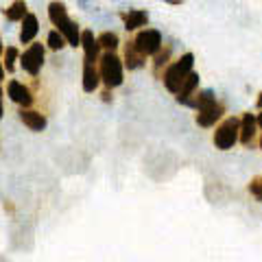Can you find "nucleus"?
<instances>
[{
  "label": "nucleus",
  "mask_w": 262,
  "mask_h": 262,
  "mask_svg": "<svg viewBox=\"0 0 262 262\" xmlns=\"http://www.w3.org/2000/svg\"><path fill=\"white\" fill-rule=\"evenodd\" d=\"M196 125L203 127V129H210V127H214L216 122L223 118V114H225V107L216 101V94H214V90H199L196 92Z\"/></svg>",
  "instance_id": "1"
},
{
  "label": "nucleus",
  "mask_w": 262,
  "mask_h": 262,
  "mask_svg": "<svg viewBox=\"0 0 262 262\" xmlns=\"http://www.w3.org/2000/svg\"><path fill=\"white\" fill-rule=\"evenodd\" d=\"M96 68L105 90H116L125 83V66H122V59L116 53H101Z\"/></svg>",
  "instance_id": "2"
},
{
  "label": "nucleus",
  "mask_w": 262,
  "mask_h": 262,
  "mask_svg": "<svg viewBox=\"0 0 262 262\" xmlns=\"http://www.w3.org/2000/svg\"><path fill=\"white\" fill-rule=\"evenodd\" d=\"M192 70H194V55L192 53H184L179 59L170 61L166 68H164V72H162L164 88H166L170 94H177L179 88H182V83H184V79L190 75Z\"/></svg>",
  "instance_id": "3"
},
{
  "label": "nucleus",
  "mask_w": 262,
  "mask_h": 262,
  "mask_svg": "<svg viewBox=\"0 0 262 262\" xmlns=\"http://www.w3.org/2000/svg\"><path fill=\"white\" fill-rule=\"evenodd\" d=\"M20 61V68L27 72L29 77H39V72H42L44 63H46V46L39 44V42H33L24 48V53H20L18 57Z\"/></svg>",
  "instance_id": "4"
},
{
  "label": "nucleus",
  "mask_w": 262,
  "mask_h": 262,
  "mask_svg": "<svg viewBox=\"0 0 262 262\" xmlns=\"http://www.w3.org/2000/svg\"><path fill=\"white\" fill-rule=\"evenodd\" d=\"M212 142H214V146L219 151L234 149L236 142H238V118H236V116H227L225 120H221L216 125V129H214Z\"/></svg>",
  "instance_id": "5"
},
{
  "label": "nucleus",
  "mask_w": 262,
  "mask_h": 262,
  "mask_svg": "<svg viewBox=\"0 0 262 262\" xmlns=\"http://www.w3.org/2000/svg\"><path fill=\"white\" fill-rule=\"evenodd\" d=\"M131 42H134L138 53L149 59V57H153L164 46V37H162V33L158 29H140L138 35L131 39Z\"/></svg>",
  "instance_id": "6"
},
{
  "label": "nucleus",
  "mask_w": 262,
  "mask_h": 262,
  "mask_svg": "<svg viewBox=\"0 0 262 262\" xmlns=\"http://www.w3.org/2000/svg\"><path fill=\"white\" fill-rule=\"evenodd\" d=\"M199 75L192 70L190 75H188L186 79H184V83H182V88H179V92L175 94V101L179 103V105H184V107H190V110H194L196 107V92H199Z\"/></svg>",
  "instance_id": "7"
},
{
  "label": "nucleus",
  "mask_w": 262,
  "mask_h": 262,
  "mask_svg": "<svg viewBox=\"0 0 262 262\" xmlns=\"http://www.w3.org/2000/svg\"><path fill=\"white\" fill-rule=\"evenodd\" d=\"M260 134V118L256 114H243L238 118V142L245 146H251L253 140L258 138Z\"/></svg>",
  "instance_id": "8"
},
{
  "label": "nucleus",
  "mask_w": 262,
  "mask_h": 262,
  "mask_svg": "<svg viewBox=\"0 0 262 262\" xmlns=\"http://www.w3.org/2000/svg\"><path fill=\"white\" fill-rule=\"evenodd\" d=\"M7 96H9L11 103L20 105L22 110L24 107H31L33 101H35V96H33V92H31V88H27L18 79H11L9 81V85H7Z\"/></svg>",
  "instance_id": "9"
},
{
  "label": "nucleus",
  "mask_w": 262,
  "mask_h": 262,
  "mask_svg": "<svg viewBox=\"0 0 262 262\" xmlns=\"http://www.w3.org/2000/svg\"><path fill=\"white\" fill-rule=\"evenodd\" d=\"M79 46H81V51H83V61L85 63H96L98 61V57H101V46H98V42H96V35L90 29H85V31H81V42H79Z\"/></svg>",
  "instance_id": "10"
},
{
  "label": "nucleus",
  "mask_w": 262,
  "mask_h": 262,
  "mask_svg": "<svg viewBox=\"0 0 262 262\" xmlns=\"http://www.w3.org/2000/svg\"><path fill=\"white\" fill-rule=\"evenodd\" d=\"M37 33H39V20H37L35 13L29 11L20 20V35H18L20 44H24V46L33 44V42H35V37H37Z\"/></svg>",
  "instance_id": "11"
},
{
  "label": "nucleus",
  "mask_w": 262,
  "mask_h": 262,
  "mask_svg": "<svg viewBox=\"0 0 262 262\" xmlns=\"http://www.w3.org/2000/svg\"><path fill=\"white\" fill-rule=\"evenodd\" d=\"M55 31H59V35L66 39V46L79 48V42H81V29H79V24L72 20V18H66L63 22H59V24L55 27Z\"/></svg>",
  "instance_id": "12"
},
{
  "label": "nucleus",
  "mask_w": 262,
  "mask_h": 262,
  "mask_svg": "<svg viewBox=\"0 0 262 262\" xmlns=\"http://www.w3.org/2000/svg\"><path fill=\"white\" fill-rule=\"evenodd\" d=\"M20 122L27 129L31 131H35V134H39V131H44L46 125H48V120L42 112H37V110H31V107H24L20 110Z\"/></svg>",
  "instance_id": "13"
},
{
  "label": "nucleus",
  "mask_w": 262,
  "mask_h": 262,
  "mask_svg": "<svg viewBox=\"0 0 262 262\" xmlns=\"http://www.w3.org/2000/svg\"><path fill=\"white\" fill-rule=\"evenodd\" d=\"M122 22H125V29L131 33V31H140L149 24V11L146 9H129L127 13L120 15Z\"/></svg>",
  "instance_id": "14"
},
{
  "label": "nucleus",
  "mask_w": 262,
  "mask_h": 262,
  "mask_svg": "<svg viewBox=\"0 0 262 262\" xmlns=\"http://www.w3.org/2000/svg\"><path fill=\"white\" fill-rule=\"evenodd\" d=\"M81 85H83V92L94 94L98 88H101V77H98V68L96 63H85L83 61V77H81Z\"/></svg>",
  "instance_id": "15"
},
{
  "label": "nucleus",
  "mask_w": 262,
  "mask_h": 262,
  "mask_svg": "<svg viewBox=\"0 0 262 262\" xmlns=\"http://www.w3.org/2000/svg\"><path fill=\"white\" fill-rule=\"evenodd\" d=\"M122 66H125L127 70H140V68H144L146 66V57L144 55H140L136 51V46H134V42H129L125 44V55H122Z\"/></svg>",
  "instance_id": "16"
},
{
  "label": "nucleus",
  "mask_w": 262,
  "mask_h": 262,
  "mask_svg": "<svg viewBox=\"0 0 262 262\" xmlns=\"http://www.w3.org/2000/svg\"><path fill=\"white\" fill-rule=\"evenodd\" d=\"M96 42H98V46H101V51L116 53L118 46H120V37L114 31H103V33H98L96 35Z\"/></svg>",
  "instance_id": "17"
},
{
  "label": "nucleus",
  "mask_w": 262,
  "mask_h": 262,
  "mask_svg": "<svg viewBox=\"0 0 262 262\" xmlns=\"http://www.w3.org/2000/svg\"><path fill=\"white\" fill-rule=\"evenodd\" d=\"M48 20H51L53 27H57L59 22H63L66 18H70L68 15V7H66L61 0H53V3H48Z\"/></svg>",
  "instance_id": "18"
},
{
  "label": "nucleus",
  "mask_w": 262,
  "mask_h": 262,
  "mask_svg": "<svg viewBox=\"0 0 262 262\" xmlns=\"http://www.w3.org/2000/svg\"><path fill=\"white\" fill-rule=\"evenodd\" d=\"M27 13H29L27 3H24V0H13V3L5 9V18L9 20V22H20Z\"/></svg>",
  "instance_id": "19"
},
{
  "label": "nucleus",
  "mask_w": 262,
  "mask_h": 262,
  "mask_svg": "<svg viewBox=\"0 0 262 262\" xmlns=\"http://www.w3.org/2000/svg\"><path fill=\"white\" fill-rule=\"evenodd\" d=\"M18 57H20V51L15 46H7L5 51H3V68L7 75H11V72L15 70V66H18Z\"/></svg>",
  "instance_id": "20"
},
{
  "label": "nucleus",
  "mask_w": 262,
  "mask_h": 262,
  "mask_svg": "<svg viewBox=\"0 0 262 262\" xmlns=\"http://www.w3.org/2000/svg\"><path fill=\"white\" fill-rule=\"evenodd\" d=\"M170 57H173V46H162L160 51L153 55V66H155V72H158V75L170 63Z\"/></svg>",
  "instance_id": "21"
},
{
  "label": "nucleus",
  "mask_w": 262,
  "mask_h": 262,
  "mask_svg": "<svg viewBox=\"0 0 262 262\" xmlns=\"http://www.w3.org/2000/svg\"><path fill=\"white\" fill-rule=\"evenodd\" d=\"M48 51H53V53H59V51H63L66 48V39L59 35V31H51L46 35V44H44Z\"/></svg>",
  "instance_id": "22"
},
{
  "label": "nucleus",
  "mask_w": 262,
  "mask_h": 262,
  "mask_svg": "<svg viewBox=\"0 0 262 262\" xmlns=\"http://www.w3.org/2000/svg\"><path fill=\"white\" fill-rule=\"evenodd\" d=\"M249 192L256 196V201H260L262 199V179H260V175H256L249 182Z\"/></svg>",
  "instance_id": "23"
},
{
  "label": "nucleus",
  "mask_w": 262,
  "mask_h": 262,
  "mask_svg": "<svg viewBox=\"0 0 262 262\" xmlns=\"http://www.w3.org/2000/svg\"><path fill=\"white\" fill-rule=\"evenodd\" d=\"M162 3H166V5H173V7H179L184 3V0H162Z\"/></svg>",
  "instance_id": "24"
},
{
  "label": "nucleus",
  "mask_w": 262,
  "mask_h": 262,
  "mask_svg": "<svg viewBox=\"0 0 262 262\" xmlns=\"http://www.w3.org/2000/svg\"><path fill=\"white\" fill-rule=\"evenodd\" d=\"M7 77V72H5V68H3V61H0V81H3Z\"/></svg>",
  "instance_id": "25"
},
{
  "label": "nucleus",
  "mask_w": 262,
  "mask_h": 262,
  "mask_svg": "<svg viewBox=\"0 0 262 262\" xmlns=\"http://www.w3.org/2000/svg\"><path fill=\"white\" fill-rule=\"evenodd\" d=\"M3 116H5V105H3V98H0V120H3Z\"/></svg>",
  "instance_id": "26"
},
{
  "label": "nucleus",
  "mask_w": 262,
  "mask_h": 262,
  "mask_svg": "<svg viewBox=\"0 0 262 262\" xmlns=\"http://www.w3.org/2000/svg\"><path fill=\"white\" fill-rule=\"evenodd\" d=\"M3 51H5V44H3V37H0V55H3Z\"/></svg>",
  "instance_id": "27"
},
{
  "label": "nucleus",
  "mask_w": 262,
  "mask_h": 262,
  "mask_svg": "<svg viewBox=\"0 0 262 262\" xmlns=\"http://www.w3.org/2000/svg\"><path fill=\"white\" fill-rule=\"evenodd\" d=\"M3 94H5V90H3V85H0V98H3Z\"/></svg>",
  "instance_id": "28"
},
{
  "label": "nucleus",
  "mask_w": 262,
  "mask_h": 262,
  "mask_svg": "<svg viewBox=\"0 0 262 262\" xmlns=\"http://www.w3.org/2000/svg\"><path fill=\"white\" fill-rule=\"evenodd\" d=\"M81 3H85V0H81Z\"/></svg>",
  "instance_id": "29"
}]
</instances>
